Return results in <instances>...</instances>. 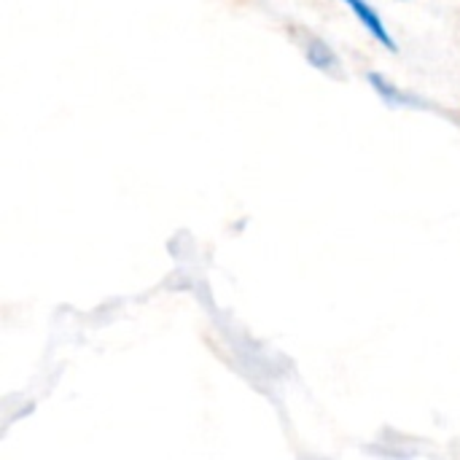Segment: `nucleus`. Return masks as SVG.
<instances>
[{"label":"nucleus","mask_w":460,"mask_h":460,"mask_svg":"<svg viewBox=\"0 0 460 460\" xmlns=\"http://www.w3.org/2000/svg\"><path fill=\"white\" fill-rule=\"evenodd\" d=\"M369 84H372V89H375L388 105H399V108H431L423 97L399 89L394 81H388V78L380 75V73H369Z\"/></svg>","instance_id":"obj_2"},{"label":"nucleus","mask_w":460,"mask_h":460,"mask_svg":"<svg viewBox=\"0 0 460 460\" xmlns=\"http://www.w3.org/2000/svg\"><path fill=\"white\" fill-rule=\"evenodd\" d=\"M305 57L310 59V65H315L318 70L332 73V75H337L340 67H342L337 51H334L323 38H315V35H307V38H305Z\"/></svg>","instance_id":"obj_3"},{"label":"nucleus","mask_w":460,"mask_h":460,"mask_svg":"<svg viewBox=\"0 0 460 460\" xmlns=\"http://www.w3.org/2000/svg\"><path fill=\"white\" fill-rule=\"evenodd\" d=\"M345 3V8L358 19V24L380 43V46H385L388 51H399V43H396V38L391 35V30L385 27V22H383V16L375 11V5L369 3V0H342Z\"/></svg>","instance_id":"obj_1"}]
</instances>
